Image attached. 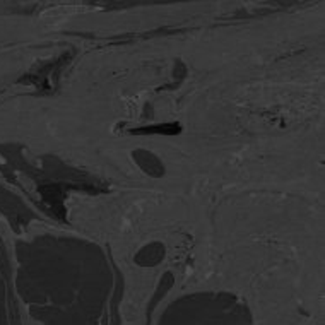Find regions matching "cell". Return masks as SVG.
I'll list each match as a JSON object with an SVG mask.
<instances>
[{
  "label": "cell",
  "mask_w": 325,
  "mask_h": 325,
  "mask_svg": "<svg viewBox=\"0 0 325 325\" xmlns=\"http://www.w3.org/2000/svg\"><path fill=\"white\" fill-rule=\"evenodd\" d=\"M135 134L137 132H145V134H151V132H157V134H178L180 132V125L177 123H168V125H156V127H144L139 128V130H134Z\"/></svg>",
  "instance_id": "cell-1"
}]
</instances>
